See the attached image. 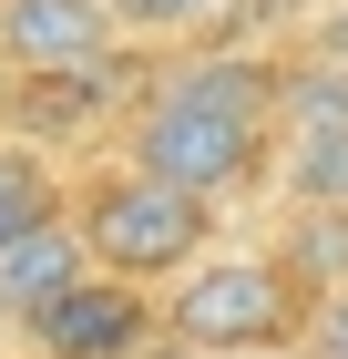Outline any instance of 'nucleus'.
I'll return each instance as SVG.
<instances>
[{
	"mask_svg": "<svg viewBox=\"0 0 348 359\" xmlns=\"http://www.w3.org/2000/svg\"><path fill=\"white\" fill-rule=\"evenodd\" d=\"M82 277H92V247H82L72 205H62V216H41L31 236H11V247H0V318H11V329H31L52 298H72Z\"/></svg>",
	"mask_w": 348,
	"mask_h": 359,
	"instance_id": "nucleus-6",
	"label": "nucleus"
},
{
	"mask_svg": "<svg viewBox=\"0 0 348 359\" xmlns=\"http://www.w3.org/2000/svg\"><path fill=\"white\" fill-rule=\"evenodd\" d=\"M164 329L185 339L195 359H225V349H297L307 329V277L267 247H205L174 298H164Z\"/></svg>",
	"mask_w": 348,
	"mask_h": 359,
	"instance_id": "nucleus-3",
	"label": "nucleus"
},
{
	"mask_svg": "<svg viewBox=\"0 0 348 359\" xmlns=\"http://www.w3.org/2000/svg\"><path fill=\"white\" fill-rule=\"evenodd\" d=\"M225 359H297V349H225Z\"/></svg>",
	"mask_w": 348,
	"mask_h": 359,
	"instance_id": "nucleus-12",
	"label": "nucleus"
},
{
	"mask_svg": "<svg viewBox=\"0 0 348 359\" xmlns=\"http://www.w3.org/2000/svg\"><path fill=\"white\" fill-rule=\"evenodd\" d=\"M113 31V0H0V62L21 83H92Z\"/></svg>",
	"mask_w": 348,
	"mask_h": 359,
	"instance_id": "nucleus-4",
	"label": "nucleus"
},
{
	"mask_svg": "<svg viewBox=\"0 0 348 359\" xmlns=\"http://www.w3.org/2000/svg\"><path fill=\"white\" fill-rule=\"evenodd\" d=\"M297 359H348V287H318V298H307Z\"/></svg>",
	"mask_w": 348,
	"mask_h": 359,
	"instance_id": "nucleus-10",
	"label": "nucleus"
},
{
	"mask_svg": "<svg viewBox=\"0 0 348 359\" xmlns=\"http://www.w3.org/2000/svg\"><path fill=\"white\" fill-rule=\"evenodd\" d=\"M267 123H277V72L267 62H174L154 93L134 103V165L174 175L195 195H225L267 165Z\"/></svg>",
	"mask_w": 348,
	"mask_h": 359,
	"instance_id": "nucleus-1",
	"label": "nucleus"
},
{
	"mask_svg": "<svg viewBox=\"0 0 348 359\" xmlns=\"http://www.w3.org/2000/svg\"><path fill=\"white\" fill-rule=\"evenodd\" d=\"M154 318H164V308L144 298L134 277H103V267H92L72 298H52L21 339H31L41 359H134L144 339H154Z\"/></svg>",
	"mask_w": 348,
	"mask_h": 359,
	"instance_id": "nucleus-5",
	"label": "nucleus"
},
{
	"mask_svg": "<svg viewBox=\"0 0 348 359\" xmlns=\"http://www.w3.org/2000/svg\"><path fill=\"white\" fill-rule=\"evenodd\" d=\"M41 216H62V195H52V165H41L31 144H0V247H11V236H31Z\"/></svg>",
	"mask_w": 348,
	"mask_h": 359,
	"instance_id": "nucleus-8",
	"label": "nucleus"
},
{
	"mask_svg": "<svg viewBox=\"0 0 348 359\" xmlns=\"http://www.w3.org/2000/svg\"><path fill=\"white\" fill-rule=\"evenodd\" d=\"M72 226H82V247H92L103 277L154 287V277H185L195 257H205L215 195H195V185H174V175H154V165L123 154L113 175H92V185L72 195Z\"/></svg>",
	"mask_w": 348,
	"mask_h": 359,
	"instance_id": "nucleus-2",
	"label": "nucleus"
},
{
	"mask_svg": "<svg viewBox=\"0 0 348 359\" xmlns=\"http://www.w3.org/2000/svg\"><path fill=\"white\" fill-rule=\"evenodd\" d=\"M236 0H113V21L123 31H205V21H225Z\"/></svg>",
	"mask_w": 348,
	"mask_h": 359,
	"instance_id": "nucleus-9",
	"label": "nucleus"
},
{
	"mask_svg": "<svg viewBox=\"0 0 348 359\" xmlns=\"http://www.w3.org/2000/svg\"><path fill=\"white\" fill-rule=\"evenodd\" d=\"M318 52H328V62H348V0H338V11H318Z\"/></svg>",
	"mask_w": 348,
	"mask_h": 359,
	"instance_id": "nucleus-11",
	"label": "nucleus"
},
{
	"mask_svg": "<svg viewBox=\"0 0 348 359\" xmlns=\"http://www.w3.org/2000/svg\"><path fill=\"white\" fill-rule=\"evenodd\" d=\"M277 185L307 216H348V123H277Z\"/></svg>",
	"mask_w": 348,
	"mask_h": 359,
	"instance_id": "nucleus-7",
	"label": "nucleus"
}]
</instances>
